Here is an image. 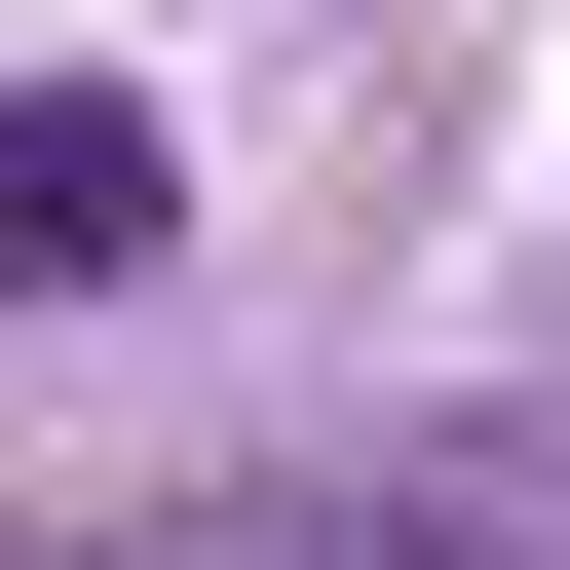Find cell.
I'll return each mask as SVG.
<instances>
[{
	"label": "cell",
	"mask_w": 570,
	"mask_h": 570,
	"mask_svg": "<svg viewBox=\"0 0 570 570\" xmlns=\"http://www.w3.org/2000/svg\"><path fill=\"white\" fill-rule=\"evenodd\" d=\"M0 266H39V305L153 266V115H0Z\"/></svg>",
	"instance_id": "1"
}]
</instances>
